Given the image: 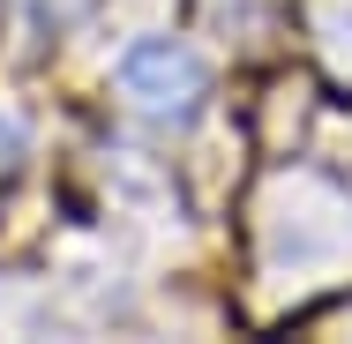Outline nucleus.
Segmentation results:
<instances>
[{
    "label": "nucleus",
    "instance_id": "nucleus-1",
    "mask_svg": "<svg viewBox=\"0 0 352 344\" xmlns=\"http://www.w3.org/2000/svg\"><path fill=\"white\" fill-rule=\"evenodd\" d=\"M120 90L157 120H188L195 98H203V60L188 45H173V38H150V45H135L120 60Z\"/></svg>",
    "mask_w": 352,
    "mask_h": 344
}]
</instances>
